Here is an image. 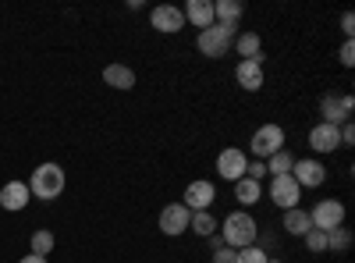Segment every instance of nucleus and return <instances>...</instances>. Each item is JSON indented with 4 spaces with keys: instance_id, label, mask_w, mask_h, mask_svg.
<instances>
[{
    "instance_id": "nucleus-2",
    "label": "nucleus",
    "mask_w": 355,
    "mask_h": 263,
    "mask_svg": "<svg viewBox=\"0 0 355 263\" xmlns=\"http://www.w3.org/2000/svg\"><path fill=\"white\" fill-rule=\"evenodd\" d=\"M25 185H28V192H33L36 199H46L50 203V199H57V196L64 192V167L61 164H40Z\"/></svg>"
},
{
    "instance_id": "nucleus-31",
    "label": "nucleus",
    "mask_w": 355,
    "mask_h": 263,
    "mask_svg": "<svg viewBox=\"0 0 355 263\" xmlns=\"http://www.w3.org/2000/svg\"><path fill=\"white\" fill-rule=\"evenodd\" d=\"M18 263H46V256H33V253H28V256H21Z\"/></svg>"
},
{
    "instance_id": "nucleus-11",
    "label": "nucleus",
    "mask_w": 355,
    "mask_h": 263,
    "mask_svg": "<svg viewBox=\"0 0 355 263\" xmlns=\"http://www.w3.org/2000/svg\"><path fill=\"white\" fill-rule=\"evenodd\" d=\"M299 196H302V189H299V182H295L291 174H277V178L270 182V199L277 203L281 210L299 207Z\"/></svg>"
},
{
    "instance_id": "nucleus-26",
    "label": "nucleus",
    "mask_w": 355,
    "mask_h": 263,
    "mask_svg": "<svg viewBox=\"0 0 355 263\" xmlns=\"http://www.w3.org/2000/svg\"><path fill=\"white\" fill-rule=\"evenodd\" d=\"M234 263H270V253H263L259 246H245V249H239Z\"/></svg>"
},
{
    "instance_id": "nucleus-25",
    "label": "nucleus",
    "mask_w": 355,
    "mask_h": 263,
    "mask_svg": "<svg viewBox=\"0 0 355 263\" xmlns=\"http://www.w3.org/2000/svg\"><path fill=\"white\" fill-rule=\"evenodd\" d=\"M291 164H295V157L288 150H277L274 157H266V171H270L274 178H277V174H291Z\"/></svg>"
},
{
    "instance_id": "nucleus-4",
    "label": "nucleus",
    "mask_w": 355,
    "mask_h": 263,
    "mask_svg": "<svg viewBox=\"0 0 355 263\" xmlns=\"http://www.w3.org/2000/svg\"><path fill=\"white\" fill-rule=\"evenodd\" d=\"M309 224L316 231H334L345 224V203L341 199H320L316 207L309 210Z\"/></svg>"
},
{
    "instance_id": "nucleus-7",
    "label": "nucleus",
    "mask_w": 355,
    "mask_h": 263,
    "mask_svg": "<svg viewBox=\"0 0 355 263\" xmlns=\"http://www.w3.org/2000/svg\"><path fill=\"white\" fill-rule=\"evenodd\" d=\"M189 221H192V210L185 207V203H171V207L160 210V231H164V235H171V239L185 235Z\"/></svg>"
},
{
    "instance_id": "nucleus-18",
    "label": "nucleus",
    "mask_w": 355,
    "mask_h": 263,
    "mask_svg": "<svg viewBox=\"0 0 355 263\" xmlns=\"http://www.w3.org/2000/svg\"><path fill=\"white\" fill-rule=\"evenodd\" d=\"M103 82L110 85V90H135V71L128 65H107L103 68Z\"/></svg>"
},
{
    "instance_id": "nucleus-3",
    "label": "nucleus",
    "mask_w": 355,
    "mask_h": 263,
    "mask_svg": "<svg viewBox=\"0 0 355 263\" xmlns=\"http://www.w3.org/2000/svg\"><path fill=\"white\" fill-rule=\"evenodd\" d=\"M234 36H239V25H224V22H214L210 28H202L196 46L202 57H224L234 43Z\"/></svg>"
},
{
    "instance_id": "nucleus-29",
    "label": "nucleus",
    "mask_w": 355,
    "mask_h": 263,
    "mask_svg": "<svg viewBox=\"0 0 355 263\" xmlns=\"http://www.w3.org/2000/svg\"><path fill=\"white\" fill-rule=\"evenodd\" d=\"M234 256H239V249H231V246H220L214 253V263H234Z\"/></svg>"
},
{
    "instance_id": "nucleus-15",
    "label": "nucleus",
    "mask_w": 355,
    "mask_h": 263,
    "mask_svg": "<svg viewBox=\"0 0 355 263\" xmlns=\"http://www.w3.org/2000/svg\"><path fill=\"white\" fill-rule=\"evenodd\" d=\"M182 15L196 28H210L214 25V0H189V4L182 8Z\"/></svg>"
},
{
    "instance_id": "nucleus-9",
    "label": "nucleus",
    "mask_w": 355,
    "mask_h": 263,
    "mask_svg": "<svg viewBox=\"0 0 355 263\" xmlns=\"http://www.w3.org/2000/svg\"><path fill=\"white\" fill-rule=\"evenodd\" d=\"M291 178L299 182V189H320L323 182H327V167H323L320 160H295Z\"/></svg>"
},
{
    "instance_id": "nucleus-6",
    "label": "nucleus",
    "mask_w": 355,
    "mask_h": 263,
    "mask_svg": "<svg viewBox=\"0 0 355 263\" xmlns=\"http://www.w3.org/2000/svg\"><path fill=\"white\" fill-rule=\"evenodd\" d=\"M249 146H252V153L263 157V160L274 157L277 150H284V128H281V125H259Z\"/></svg>"
},
{
    "instance_id": "nucleus-13",
    "label": "nucleus",
    "mask_w": 355,
    "mask_h": 263,
    "mask_svg": "<svg viewBox=\"0 0 355 263\" xmlns=\"http://www.w3.org/2000/svg\"><path fill=\"white\" fill-rule=\"evenodd\" d=\"M309 146H313L316 153H334L338 146H341V132H338V125H327V121L313 125V128H309Z\"/></svg>"
},
{
    "instance_id": "nucleus-20",
    "label": "nucleus",
    "mask_w": 355,
    "mask_h": 263,
    "mask_svg": "<svg viewBox=\"0 0 355 263\" xmlns=\"http://www.w3.org/2000/svg\"><path fill=\"white\" fill-rule=\"evenodd\" d=\"M214 22L239 25L242 22V4H239V0H217V4H214Z\"/></svg>"
},
{
    "instance_id": "nucleus-30",
    "label": "nucleus",
    "mask_w": 355,
    "mask_h": 263,
    "mask_svg": "<svg viewBox=\"0 0 355 263\" xmlns=\"http://www.w3.org/2000/svg\"><path fill=\"white\" fill-rule=\"evenodd\" d=\"M341 33H345V40H352V33H355V15L352 11L341 15Z\"/></svg>"
},
{
    "instance_id": "nucleus-1",
    "label": "nucleus",
    "mask_w": 355,
    "mask_h": 263,
    "mask_svg": "<svg viewBox=\"0 0 355 263\" xmlns=\"http://www.w3.org/2000/svg\"><path fill=\"white\" fill-rule=\"evenodd\" d=\"M256 239H259V224L252 221L249 210H234L224 217V246L245 249V246H256Z\"/></svg>"
},
{
    "instance_id": "nucleus-24",
    "label": "nucleus",
    "mask_w": 355,
    "mask_h": 263,
    "mask_svg": "<svg viewBox=\"0 0 355 263\" xmlns=\"http://www.w3.org/2000/svg\"><path fill=\"white\" fill-rule=\"evenodd\" d=\"M28 242H33V256H50V253H53V246H57V239L50 235L46 228L33 231V239H28Z\"/></svg>"
},
{
    "instance_id": "nucleus-27",
    "label": "nucleus",
    "mask_w": 355,
    "mask_h": 263,
    "mask_svg": "<svg viewBox=\"0 0 355 263\" xmlns=\"http://www.w3.org/2000/svg\"><path fill=\"white\" fill-rule=\"evenodd\" d=\"M302 239H306L309 253H327V231H316V228H309Z\"/></svg>"
},
{
    "instance_id": "nucleus-21",
    "label": "nucleus",
    "mask_w": 355,
    "mask_h": 263,
    "mask_svg": "<svg viewBox=\"0 0 355 263\" xmlns=\"http://www.w3.org/2000/svg\"><path fill=\"white\" fill-rule=\"evenodd\" d=\"M259 196H263V185L259 182H252V178H239V182H234V199H239L242 207L259 203Z\"/></svg>"
},
{
    "instance_id": "nucleus-14",
    "label": "nucleus",
    "mask_w": 355,
    "mask_h": 263,
    "mask_svg": "<svg viewBox=\"0 0 355 263\" xmlns=\"http://www.w3.org/2000/svg\"><path fill=\"white\" fill-rule=\"evenodd\" d=\"M28 199H33V192H28L25 182H8L4 189H0V207L11 210V214H15V210H25Z\"/></svg>"
},
{
    "instance_id": "nucleus-10",
    "label": "nucleus",
    "mask_w": 355,
    "mask_h": 263,
    "mask_svg": "<svg viewBox=\"0 0 355 263\" xmlns=\"http://www.w3.org/2000/svg\"><path fill=\"white\" fill-rule=\"evenodd\" d=\"M150 25L157 28V33H164V36H174V33H182V28H185V15H182V8L160 4V8L150 11Z\"/></svg>"
},
{
    "instance_id": "nucleus-12",
    "label": "nucleus",
    "mask_w": 355,
    "mask_h": 263,
    "mask_svg": "<svg viewBox=\"0 0 355 263\" xmlns=\"http://www.w3.org/2000/svg\"><path fill=\"white\" fill-rule=\"evenodd\" d=\"M217 199V189H214V182H206V178H199V182H192L189 189H185V196H182V203L192 210V214H199V210H210V203Z\"/></svg>"
},
{
    "instance_id": "nucleus-5",
    "label": "nucleus",
    "mask_w": 355,
    "mask_h": 263,
    "mask_svg": "<svg viewBox=\"0 0 355 263\" xmlns=\"http://www.w3.org/2000/svg\"><path fill=\"white\" fill-rule=\"evenodd\" d=\"M352 110H355L352 93H327V96L320 100V114H323V121H327V125H345V121H352Z\"/></svg>"
},
{
    "instance_id": "nucleus-23",
    "label": "nucleus",
    "mask_w": 355,
    "mask_h": 263,
    "mask_svg": "<svg viewBox=\"0 0 355 263\" xmlns=\"http://www.w3.org/2000/svg\"><path fill=\"white\" fill-rule=\"evenodd\" d=\"M327 249L331 253H348L352 249V231L341 224V228H334V231H327Z\"/></svg>"
},
{
    "instance_id": "nucleus-28",
    "label": "nucleus",
    "mask_w": 355,
    "mask_h": 263,
    "mask_svg": "<svg viewBox=\"0 0 355 263\" xmlns=\"http://www.w3.org/2000/svg\"><path fill=\"white\" fill-rule=\"evenodd\" d=\"M338 61H341L345 68H352V65H355V43H352V40H345V43H341V50H338Z\"/></svg>"
},
{
    "instance_id": "nucleus-22",
    "label": "nucleus",
    "mask_w": 355,
    "mask_h": 263,
    "mask_svg": "<svg viewBox=\"0 0 355 263\" xmlns=\"http://www.w3.org/2000/svg\"><path fill=\"white\" fill-rule=\"evenodd\" d=\"M189 228L196 231V235H202V239H210V235H217V221L210 217V210H199V214H192V221H189Z\"/></svg>"
},
{
    "instance_id": "nucleus-16",
    "label": "nucleus",
    "mask_w": 355,
    "mask_h": 263,
    "mask_svg": "<svg viewBox=\"0 0 355 263\" xmlns=\"http://www.w3.org/2000/svg\"><path fill=\"white\" fill-rule=\"evenodd\" d=\"M234 78H239L242 90L259 93V90H263V65H259V61H239V68H234Z\"/></svg>"
},
{
    "instance_id": "nucleus-8",
    "label": "nucleus",
    "mask_w": 355,
    "mask_h": 263,
    "mask_svg": "<svg viewBox=\"0 0 355 263\" xmlns=\"http://www.w3.org/2000/svg\"><path fill=\"white\" fill-rule=\"evenodd\" d=\"M245 167H249V157L239 150V146H227V150H220V157H217V171H220V178L239 182V178H245Z\"/></svg>"
},
{
    "instance_id": "nucleus-19",
    "label": "nucleus",
    "mask_w": 355,
    "mask_h": 263,
    "mask_svg": "<svg viewBox=\"0 0 355 263\" xmlns=\"http://www.w3.org/2000/svg\"><path fill=\"white\" fill-rule=\"evenodd\" d=\"M313 224H309V210H302V207H291V210H284V231L288 235H306Z\"/></svg>"
},
{
    "instance_id": "nucleus-17",
    "label": "nucleus",
    "mask_w": 355,
    "mask_h": 263,
    "mask_svg": "<svg viewBox=\"0 0 355 263\" xmlns=\"http://www.w3.org/2000/svg\"><path fill=\"white\" fill-rule=\"evenodd\" d=\"M231 46L242 53V61H259V65H263V40H259L256 33H249V28L234 36V43H231Z\"/></svg>"
}]
</instances>
